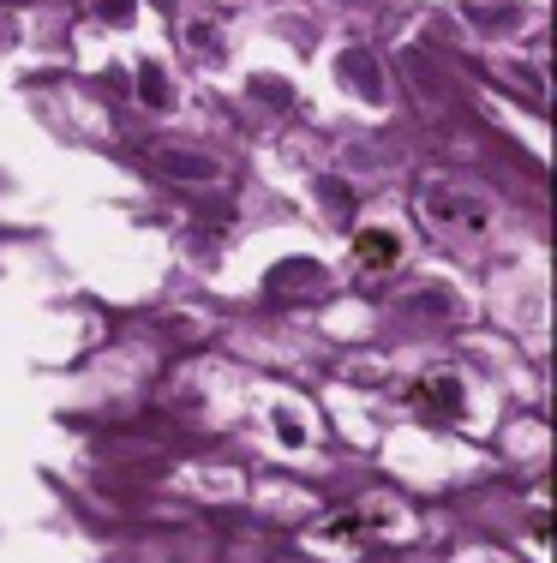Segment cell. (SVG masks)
<instances>
[{
    "label": "cell",
    "instance_id": "obj_1",
    "mask_svg": "<svg viewBox=\"0 0 557 563\" xmlns=\"http://www.w3.org/2000/svg\"><path fill=\"white\" fill-rule=\"evenodd\" d=\"M354 258H360V264H390V258H396V240H390V234H372V240L360 234V240H354Z\"/></svg>",
    "mask_w": 557,
    "mask_h": 563
}]
</instances>
